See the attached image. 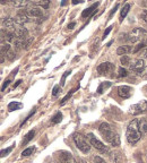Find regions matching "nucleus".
<instances>
[{
    "label": "nucleus",
    "instance_id": "f257e3e1",
    "mask_svg": "<svg viewBox=\"0 0 147 163\" xmlns=\"http://www.w3.org/2000/svg\"><path fill=\"white\" fill-rule=\"evenodd\" d=\"M101 135L103 136V138L106 140L108 143H110L112 146H119L120 145V137L117 133L114 131V129L106 122H103L99 128Z\"/></svg>",
    "mask_w": 147,
    "mask_h": 163
},
{
    "label": "nucleus",
    "instance_id": "f03ea898",
    "mask_svg": "<svg viewBox=\"0 0 147 163\" xmlns=\"http://www.w3.org/2000/svg\"><path fill=\"white\" fill-rule=\"evenodd\" d=\"M127 140L129 144H136L140 140L141 134L139 131V127H138V120H132L129 125H128V128H127Z\"/></svg>",
    "mask_w": 147,
    "mask_h": 163
},
{
    "label": "nucleus",
    "instance_id": "7ed1b4c3",
    "mask_svg": "<svg viewBox=\"0 0 147 163\" xmlns=\"http://www.w3.org/2000/svg\"><path fill=\"white\" fill-rule=\"evenodd\" d=\"M74 142L76 144L77 148L80 150L83 153H88L91 150V145L88 144V142L86 140V138L83 136L82 134H76L74 135Z\"/></svg>",
    "mask_w": 147,
    "mask_h": 163
},
{
    "label": "nucleus",
    "instance_id": "20e7f679",
    "mask_svg": "<svg viewBox=\"0 0 147 163\" xmlns=\"http://www.w3.org/2000/svg\"><path fill=\"white\" fill-rule=\"evenodd\" d=\"M57 157L60 163H77L73 155L67 151H60L57 153Z\"/></svg>",
    "mask_w": 147,
    "mask_h": 163
},
{
    "label": "nucleus",
    "instance_id": "39448f33",
    "mask_svg": "<svg viewBox=\"0 0 147 163\" xmlns=\"http://www.w3.org/2000/svg\"><path fill=\"white\" fill-rule=\"evenodd\" d=\"M87 138L89 140V144H91L93 147H95L96 150H99V151H101V152H105L106 151V147L104 146V144H103L101 140H96V138H95L92 134H88Z\"/></svg>",
    "mask_w": 147,
    "mask_h": 163
},
{
    "label": "nucleus",
    "instance_id": "423d86ee",
    "mask_svg": "<svg viewBox=\"0 0 147 163\" xmlns=\"http://www.w3.org/2000/svg\"><path fill=\"white\" fill-rule=\"evenodd\" d=\"M147 32L144 30V28H140V27H137V28H135V30L132 31L131 33L129 34V41L131 42H136L138 41L139 39H140L143 35H146Z\"/></svg>",
    "mask_w": 147,
    "mask_h": 163
},
{
    "label": "nucleus",
    "instance_id": "0eeeda50",
    "mask_svg": "<svg viewBox=\"0 0 147 163\" xmlns=\"http://www.w3.org/2000/svg\"><path fill=\"white\" fill-rule=\"evenodd\" d=\"M130 69L136 73H138V74H143L145 70H147V68H145V64H144V60L143 59H137L135 62H134V65H130Z\"/></svg>",
    "mask_w": 147,
    "mask_h": 163
},
{
    "label": "nucleus",
    "instance_id": "6e6552de",
    "mask_svg": "<svg viewBox=\"0 0 147 163\" xmlns=\"http://www.w3.org/2000/svg\"><path fill=\"white\" fill-rule=\"evenodd\" d=\"M146 110H147V101H141L130 108V111L134 115H139V113L144 112Z\"/></svg>",
    "mask_w": 147,
    "mask_h": 163
},
{
    "label": "nucleus",
    "instance_id": "1a4fd4ad",
    "mask_svg": "<svg viewBox=\"0 0 147 163\" xmlns=\"http://www.w3.org/2000/svg\"><path fill=\"white\" fill-rule=\"evenodd\" d=\"M15 22L22 26V25H24L25 23L29 22V16L27 15V13L25 12V10H21V12L17 13V15L15 17Z\"/></svg>",
    "mask_w": 147,
    "mask_h": 163
},
{
    "label": "nucleus",
    "instance_id": "9d476101",
    "mask_svg": "<svg viewBox=\"0 0 147 163\" xmlns=\"http://www.w3.org/2000/svg\"><path fill=\"white\" fill-rule=\"evenodd\" d=\"M113 68H114L113 64H111V62H103V64L99 65V67H97V71H99L100 74L104 75V74H109L110 71L113 70Z\"/></svg>",
    "mask_w": 147,
    "mask_h": 163
},
{
    "label": "nucleus",
    "instance_id": "9b49d317",
    "mask_svg": "<svg viewBox=\"0 0 147 163\" xmlns=\"http://www.w3.org/2000/svg\"><path fill=\"white\" fill-rule=\"evenodd\" d=\"M118 95L122 99H128L131 95V89L129 86H120L118 87Z\"/></svg>",
    "mask_w": 147,
    "mask_h": 163
},
{
    "label": "nucleus",
    "instance_id": "f8f14e48",
    "mask_svg": "<svg viewBox=\"0 0 147 163\" xmlns=\"http://www.w3.org/2000/svg\"><path fill=\"white\" fill-rule=\"evenodd\" d=\"M25 12L27 13V15H28L29 17L38 18V17H42V15H43V12H42L38 7H31V8H27Z\"/></svg>",
    "mask_w": 147,
    "mask_h": 163
},
{
    "label": "nucleus",
    "instance_id": "ddd939ff",
    "mask_svg": "<svg viewBox=\"0 0 147 163\" xmlns=\"http://www.w3.org/2000/svg\"><path fill=\"white\" fill-rule=\"evenodd\" d=\"M3 27L5 28H3V30H6V32H15L14 30V25H15V22L13 18H5L3 22Z\"/></svg>",
    "mask_w": 147,
    "mask_h": 163
},
{
    "label": "nucleus",
    "instance_id": "4468645a",
    "mask_svg": "<svg viewBox=\"0 0 147 163\" xmlns=\"http://www.w3.org/2000/svg\"><path fill=\"white\" fill-rule=\"evenodd\" d=\"M15 35L18 39H27V35H28V31H27L26 27L19 26L18 28L15 30Z\"/></svg>",
    "mask_w": 147,
    "mask_h": 163
},
{
    "label": "nucleus",
    "instance_id": "2eb2a0df",
    "mask_svg": "<svg viewBox=\"0 0 147 163\" xmlns=\"http://www.w3.org/2000/svg\"><path fill=\"white\" fill-rule=\"evenodd\" d=\"M132 51V48L130 45H121V47L118 48L117 53L119 56H126L127 53H129Z\"/></svg>",
    "mask_w": 147,
    "mask_h": 163
},
{
    "label": "nucleus",
    "instance_id": "dca6fc26",
    "mask_svg": "<svg viewBox=\"0 0 147 163\" xmlns=\"http://www.w3.org/2000/svg\"><path fill=\"white\" fill-rule=\"evenodd\" d=\"M139 131H140L141 136L143 135H147V120L146 119H140L138 121Z\"/></svg>",
    "mask_w": 147,
    "mask_h": 163
},
{
    "label": "nucleus",
    "instance_id": "f3484780",
    "mask_svg": "<svg viewBox=\"0 0 147 163\" xmlns=\"http://www.w3.org/2000/svg\"><path fill=\"white\" fill-rule=\"evenodd\" d=\"M97 6H99V3H94V5H92L91 7H88L87 9H85V10L83 12L82 16H83V17H88V16L91 15L92 13L94 12V9H96V8H97Z\"/></svg>",
    "mask_w": 147,
    "mask_h": 163
},
{
    "label": "nucleus",
    "instance_id": "a211bd4d",
    "mask_svg": "<svg viewBox=\"0 0 147 163\" xmlns=\"http://www.w3.org/2000/svg\"><path fill=\"white\" fill-rule=\"evenodd\" d=\"M129 9H130V5L129 3H126L124 5V7L122 8V10H121V14H120V22L124 21V18L127 16V14L129 13Z\"/></svg>",
    "mask_w": 147,
    "mask_h": 163
},
{
    "label": "nucleus",
    "instance_id": "6ab92c4d",
    "mask_svg": "<svg viewBox=\"0 0 147 163\" xmlns=\"http://www.w3.org/2000/svg\"><path fill=\"white\" fill-rule=\"evenodd\" d=\"M22 108V103L18 102H10L8 104V110L9 111H15V110H19Z\"/></svg>",
    "mask_w": 147,
    "mask_h": 163
},
{
    "label": "nucleus",
    "instance_id": "aec40b11",
    "mask_svg": "<svg viewBox=\"0 0 147 163\" xmlns=\"http://www.w3.org/2000/svg\"><path fill=\"white\" fill-rule=\"evenodd\" d=\"M34 3H35L36 6L42 7V8H48L49 5H50V1L49 0H43V1H35Z\"/></svg>",
    "mask_w": 147,
    "mask_h": 163
},
{
    "label": "nucleus",
    "instance_id": "412c9836",
    "mask_svg": "<svg viewBox=\"0 0 147 163\" xmlns=\"http://www.w3.org/2000/svg\"><path fill=\"white\" fill-rule=\"evenodd\" d=\"M34 134H35V131H34V130H31V131H29V133L27 134L26 136H25V138H24L23 144H27V143H28L29 140H31L33 138V137H34Z\"/></svg>",
    "mask_w": 147,
    "mask_h": 163
},
{
    "label": "nucleus",
    "instance_id": "4be33fe9",
    "mask_svg": "<svg viewBox=\"0 0 147 163\" xmlns=\"http://www.w3.org/2000/svg\"><path fill=\"white\" fill-rule=\"evenodd\" d=\"M34 151H35V147H28V148H26V150H24V151L22 152V156H29V155L32 154Z\"/></svg>",
    "mask_w": 147,
    "mask_h": 163
},
{
    "label": "nucleus",
    "instance_id": "5701e85b",
    "mask_svg": "<svg viewBox=\"0 0 147 163\" xmlns=\"http://www.w3.org/2000/svg\"><path fill=\"white\" fill-rule=\"evenodd\" d=\"M109 86H111V83H109V82H106V83H102L100 85V87L97 89V93H99V94L103 93V89H106V87H109Z\"/></svg>",
    "mask_w": 147,
    "mask_h": 163
},
{
    "label": "nucleus",
    "instance_id": "b1692460",
    "mask_svg": "<svg viewBox=\"0 0 147 163\" xmlns=\"http://www.w3.org/2000/svg\"><path fill=\"white\" fill-rule=\"evenodd\" d=\"M9 50H10V45H9L8 43H6V44H1V54H3V56H5Z\"/></svg>",
    "mask_w": 147,
    "mask_h": 163
},
{
    "label": "nucleus",
    "instance_id": "393cba45",
    "mask_svg": "<svg viewBox=\"0 0 147 163\" xmlns=\"http://www.w3.org/2000/svg\"><path fill=\"white\" fill-rule=\"evenodd\" d=\"M121 64L124 66H128L130 64V58L128 56H122L121 57V59H120Z\"/></svg>",
    "mask_w": 147,
    "mask_h": 163
},
{
    "label": "nucleus",
    "instance_id": "a878e982",
    "mask_svg": "<svg viewBox=\"0 0 147 163\" xmlns=\"http://www.w3.org/2000/svg\"><path fill=\"white\" fill-rule=\"evenodd\" d=\"M28 5V1H22V0H18V1H15L14 6L15 7H25Z\"/></svg>",
    "mask_w": 147,
    "mask_h": 163
},
{
    "label": "nucleus",
    "instance_id": "bb28decb",
    "mask_svg": "<svg viewBox=\"0 0 147 163\" xmlns=\"http://www.w3.org/2000/svg\"><path fill=\"white\" fill-rule=\"evenodd\" d=\"M61 118H62V115L60 112H58L56 115V116L53 117V119H52V124H58V122H60L61 121Z\"/></svg>",
    "mask_w": 147,
    "mask_h": 163
},
{
    "label": "nucleus",
    "instance_id": "cd10ccee",
    "mask_svg": "<svg viewBox=\"0 0 147 163\" xmlns=\"http://www.w3.org/2000/svg\"><path fill=\"white\" fill-rule=\"evenodd\" d=\"M6 57H7V59H8V60L13 61V60L15 59V52L13 50H9L8 52L6 53Z\"/></svg>",
    "mask_w": 147,
    "mask_h": 163
},
{
    "label": "nucleus",
    "instance_id": "c85d7f7f",
    "mask_svg": "<svg viewBox=\"0 0 147 163\" xmlns=\"http://www.w3.org/2000/svg\"><path fill=\"white\" fill-rule=\"evenodd\" d=\"M33 40H34V38H27L26 40H25V42H24V49H27V48L31 45V43L33 42Z\"/></svg>",
    "mask_w": 147,
    "mask_h": 163
},
{
    "label": "nucleus",
    "instance_id": "c756f323",
    "mask_svg": "<svg viewBox=\"0 0 147 163\" xmlns=\"http://www.w3.org/2000/svg\"><path fill=\"white\" fill-rule=\"evenodd\" d=\"M145 45H146V43H145V42H141V43H139V44H137V45H136L135 49L132 50V51H134V53H136L137 51H139V50H140V49H143V48H144Z\"/></svg>",
    "mask_w": 147,
    "mask_h": 163
},
{
    "label": "nucleus",
    "instance_id": "7c9ffc66",
    "mask_svg": "<svg viewBox=\"0 0 147 163\" xmlns=\"http://www.w3.org/2000/svg\"><path fill=\"white\" fill-rule=\"evenodd\" d=\"M127 75H128V73H127L126 69L122 68V67L119 68V76H120V77H126Z\"/></svg>",
    "mask_w": 147,
    "mask_h": 163
},
{
    "label": "nucleus",
    "instance_id": "2f4dec72",
    "mask_svg": "<svg viewBox=\"0 0 147 163\" xmlns=\"http://www.w3.org/2000/svg\"><path fill=\"white\" fill-rule=\"evenodd\" d=\"M70 73H71L70 70H67V71H66V73H65V74H63V76H62V78H61V86L65 85L66 78H67V76H68V75H69V74H70Z\"/></svg>",
    "mask_w": 147,
    "mask_h": 163
},
{
    "label": "nucleus",
    "instance_id": "473e14b6",
    "mask_svg": "<svg viewBox=\"0 0 147 163\" xmlns=\"http://www.w3.org/2000/svg\"><path fill=\"white\" fill-rule=\"evenodd\" d=\"M140 16H141V19H143V21L147 22V9H145V10H143V12H141Z\"/></svg>",
    "mask_w": 147,
    "mask_h": 163
},
{
    "label": "nucleus",
    "instance_id": "72a5a7b5",
    "mask_svg": "<svg viewBox=\"0 0 147 163\" xmlns=\"http://www.w3.org/2000/svg\"><path fill=\"white\" fill-rule=\"evenodd\" d=\"M12 150H13V146H10V147L7 148V150H3V151H1V156H3H3H6V155L8 154L9 152L12 151Z\"/></svg>",
    "mask_w": 147,
    "mask_h": 163
},
{
    "label": "nucleus",
    "instance_id": "f704fd0d",
    "mask_svg": "<svg viewBox=\"0 0 147 163\" xmlns=\"http://www.w3.org/2000/svg\"><path fill=\"white\" fill-rule=\"evenodd\" d=\"M73 93H74V89H73V91H70V92H69V93H68V94H67V95H66L65 98L62 99V101H61V103H65V102H66V101H67L68 99H69V98H70V96H71V95H73Z\"/></svg>",
    "mask_w": 147,
    "mask_h": 163
},
{
    "label": "nucleus",
    "instance_id": "c9c22d12",
    "mask_svg": "<svg viewBox=\"0 0 147 163\" xmlns=\"http://www.w3.org/2000/svg\"><path fill=\"white\" fill-rule=\"evenodd\" d=\"M94 162L95 163H106L105 161L103 160L102 157H100V156H94Z\"/></svg>",
    "mask_w": 147,
    "mask_h": 163
},
{
    "label": "nucleus",
    "instance_id": "e433bc0d",
    "mask_svg": "<svg viewBox=\"0 0 147 163\" xmlns=\"http://www.w3.org/2000/svg\"><path fill=\"white\" fill-rule=\"evenodd\" d=\"M58 92H59V85H56L54 87H53V91H52L53 96H56V95L58 94Z\"/></svg>",
    "mask_w": 147,
    "mask_h": 163
},
{
    "label": "nucleus",
    "instance_id": "4c0bfd02",
    "mask_svg": "<svg viewBox=\"0 0 147 163\" xmlns=\"http://www.w3.org/2000/svg\"><path fill=\"white\" fill-rule=\"evenodd\" d=\"M111 30H112V26H109L108 28H106V31L104 32V34H103V39H105V36L108 35L110 32H111Z\"/></svg>",
    "mask_w": 147,
    "mask_h": 163
},
{
    "label": "nucleus",
    "instance_id": "58836bf2",
    "mask_svg": "<svg viewBox=\"0 0 147 163\" xmlns=\"http://www.w3.org/2000/svg\"><path fill=\"white\" fill-rule=\"evenodd\" d=\"M9 83H10V80H6V82H5V83H3V87H1V91H5V89H6L7 86L9 85Z\"/></svg>",
    "mask_w": 147,
    "mask_h": 163
},
{
    "label": "nucleus",
    "instance_id": "ea45409f",
    "mask_svg": "<svg viewBox=\"0 0 147 163\" xmlns=\"http://www.w3.org/2000/svg\"><path fill=\"white\" fill-rule=\"evenodd\" d=\"M118 7H119V5H115V6H114V8L112 9V12H111V14H110V16H112V15H113V14H114V13H115V10H117V9H118Z\"/></svg>",
    "mask_w": 147,
    "mask_h": 163
},
{
    "label": "nucleus",
    "instance_id": "a19ab883",
    "mask_svg": "<svg viewBox=\"0 0 147 163\" xmlns=\"http://www.w3.org/2000/svg\"><path fill=\"white\" fill-rule=\"evenodd\" d=\"M44 163H57V162H54V161H53L51 157H49V159H47V160H45V162H44Z\"/></svg>",
    "mask_w": 147,
    "mask_h": 163
},
{
    "label": "nucleus",
    "instance_id": "79ce46f5",
    "mask_svg": "<svg viewBox=\"0 0 147 163\" xmlns=\"http://www.w3.org/2000/svg\"><path fill=\"white\" fill-rule=\"evenodd\" d=\"M83 3V0H73L74 5H77V3Z\"/></svg>",
    "mask_w": 147,
    "mask_h": 163
},
{
    "label": "nucleus",
    "instance_id": "37998d69",
    "mask_svg": "<svg viewBox=\"0 0 147 163\" xmlns=\"http://www.w3.org/2000/svg\"><path fill=\"white\" fill-rule=\"evenodd\" d=\"M75 25H76L75 23H70L69 25H68V28H69V30H71V28H73V27L75 26Z\"/></svg>",
    "mask_w": 147,
    "mask_h": 163
},
{
    "label": "nucleus",
    "instance_id": "c03bdc74",
    "mask_svg": "<svg viewBox=\"0 0 147 163\" xmlns=\"http://www.w3.org/2000/svg\"><path fill=\"white\" fill-rule=\"evenodd\" d=\"M143 58H147V49H145V51L143 52Z\"/></svg>",
    "mask_w": 147,
    "mask_h": 163
},
{
    "label": "nucleus",
    "instance_id": "a18cd8bd",
    "mask_svg": "<svg viewBox=\"0 0 147 163\" xmlns=\"http://www.w3.org/2000/svg\"><path fill=\"white\" fill-rule=\"evenodd\" d=\"M19 83H22V80H17V82H16V84L14 85V87H17V86L19 85Z\"/></svg>",
    "mask_w": 147,
    "mask_h": 163
},
{
    "label": "nucleus",
    "instance_id": "49530a36",
    "mask_svg": "<svg viewBox=\"0 0 147 163\" xmlns=\"http://www.w3.org/2000/svg\"><path fill=\"white\" fill-rule=\"evenodd\" d=\"M3 61H5V56H3V54H1V64H3Z\"/></svg>",
    "mask_w": 147,
    "mask_h": 163
},
{
    "label": "nucleus",
    "instance_id": "de8ad7c7",
    "mask_svg": "<svg viewBox=\"0 0 147 163\" xmlns=\"http://www.w3.org/2000/svg\"><path fill=\"white\" fill-rule=\"evenodd\" d=\"M80 163H86L85 161H80Z\"/></svg>",
    "mask_w": 147,
    "mask_h": 163
},
{
    "label": "nucleus",
    "instance_id": "09e8293b",
    "mask_svg": "<svg viewBox=\"0 0 147 163\" xmlns=\"http://www.w3.org/2000/svg\"><path fill=\"white\" fill-rule=\"evenodd\" d=\"M145 43H146V45H147V40H146V41H145Z\"/></svg>",
    "mask_w": 147,
    "mask_h": 163
},
{
    "label": "nucleus",
    "instance_id": "8fccbe9b",
    "mask_svg": "<svg viewBox=\"0 0 147 163\" xmlns=\"http://www.w3.org/2000/svg\"><path fill=\"white\" fill-rule=\"evenodd\" d=\"M145 78H146V79H147V76H146V77H145Z\"/></svg>",
    "mask_w": 147,
    "mask_h": 163
}]
</instances>
